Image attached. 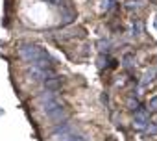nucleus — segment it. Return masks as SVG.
<instances>
[{
    "instance_id": "nucleus-1",
    "label": "nucleus",
    "mask_w": 157,
    "mask_h": 141,
    "mask_svg": "<svg viewBox=\"0 0 157 141\" xmlns=\"http://www.w3.org/2000/svg\"><path fill=\"white\" fill-rule=\"evenodd\" d=\"M43 110H44V113H46L48 117H57V115H61V113H63L61 102H59L56 97H52V95H48V97H46V100L43 102Z\"/></svg>"
},
{
    "instance_id": "nucleus-2",
    "label": "nucleus",
    "mask_w": 157,
    "mask_h": 141,
    "mask_svg": "<svg viewBox=\"0 0 157 141\" xmlns=\"http://www.w3.org/2000/svg\"><path fill=\"white\" fill-rule=\"evenodd\" d=\"M59 141H85L82 135H74V134H61Z\"/></svg>"
},
{
    "instance_id": "nucleus-3",
    "label": "nucleus",
    "mask_w": 157,
    "mask_h": 141,
    "mask_svg": "<svg viewBox=\"0 0 157 141\" xmlns=\"http://www.w3.org/2000/svg\"><path fill=\"white\" fill-rule=\"evenodd\" d=\"M46 2H50V4H54V6H57V4H59V0H46Z\"/></svg>"
}]
</instances>
